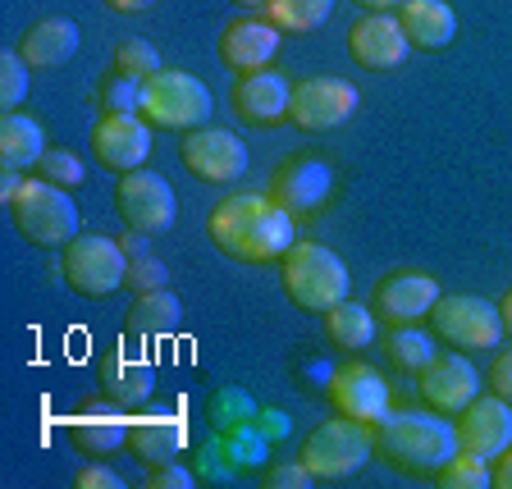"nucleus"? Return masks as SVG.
<instances>
[{"label":"nucleus","instance_id":"nucleus-41","mask_svg":"<svg viewBox=\"0 0 512 489\" xmlns=\"http://www.w3.org/2000/svg\"><path fill=\"white\" fill-rule=\"evenodd\" d=\"M119 247L128 252V261H133V256H147V252H151V234H138V229H124Z\"/></svg>","mask_w":512,"mask_h":489},{"label":"nucleus","instance_id":"nucleus-45","mask_svg":"<svg viewBox=\"0 0 512 489\" xmlns=\"http://www.w3.org/2000/svg\"><path fill=\"white\" fill-rule=\"evenodd\" d=\"M352 5H362V10H389V14H394V10H403L407 0H352Z\"/></svg>","mask_w":512,"mask_h":489},{"label":"nucleus","instance_id":"nucleus-33","mask_svg":"<svg viewBox=\"0 0 512 489\" xmlns=\"http://www.w3.org/2000/svg\"><path fill=\"white\" fill-rule=\"evenodd\" d=\"M32 64L19 51H0V110H19L28 101Z\"/></svg>","mask_w":512,"mask_h":489},{"label":"nucleus","instance_id":"nucleus-1","mask_svg":"<svg viewBox=\"0 0 512 489\" xmlns=\"http://www.w3.org/2000/svg\"><path fill=\"white\" fill-rule=\"evenodd\" d=\"M206 234L229 261L266 266L284 261V252L298 243V215H288L275 197L261 192H229L206 220Z\"/></svg>","mask_w":512,"mask_h":489},{"label":"nucleus","instance_id":"nucleus-11","mask_svg":"<svg viewBox=\"0 0 512 489\" xmlns=\"http://www.w3.org/2000/svg\"><path fill=\"white\" fill-rule=\"evenodd\" d=\"M179 160L192 179L220 183L224 188V183H238L247 174V142L238 133H229V128L202 124V128H192V133H183Z\"/></svg>","mask_w":512,"mask_h":489},{"label":"nucleus","instance_id":"nucleus-23","mask_svg":"<svg viewBox=\"0 0 512 489\" xmlns=\"http://www.w3.org/2000/svg\"><path fill=\"white\" fill-rule=\"evenodd\" d=\"M128 430H133V416H124V407L115 398L87 403L69 416V439L83 448L87 458H106L115 448H128Z\"/></svg>","mask_w":512,"mask_h":489},{"label":"nucleus","instance_id":"nucleus-9","mask_svg":"<svg viewBox=\"0 0 512 489\" xmlns=\"http://www.w3.org/2000/svg\"><path fill=\"white\" fill-rule=\"evenodd\" d=\"M115 206H119V220L138 234H170L174 220H179V197H174L170 179L156 170H133V174H119V188H115Z\"/></svg>","mask_w":512,"mask_h":489},{"label":"nucleus","instance_id":"nucleus-27","mask_svg":"<svg viewBox=\"0 0 512 489\" xmlns=\"http://www.w3.org/2000/svg\"><path fill=\"white\" fill-rule=\"evenodd\" d=\"M183 320V302L174 298L170 288H156V293H138V302L128 307V334L138 339H165V334L179 330Z\"/></svg>","mask_w":512,"mask_h":489},{"label":"nucleus","instance_id":"nucleus-47","mask_svg":"<svg viewBox=\"0 0 512 489\" xmlns=\"http://www.w3.org/2000/svg\"><path fill=\"white\" fill-rule=\"evenodd\" d=\"M234 5H243V10H266L270 0H234Z\"/></svg>","mask_w":512,"mask_h":489},{"label":"nucleus","instance_id":"nucleus-44","mask_svg":"<svg viewBox=\"0 0 512 489\" xmlns=\"http://www.w3.org/2000/svg\"><path fill=\"white\" fill-rule=\"evenodd\" d=\"M115 14H142V10H151V5H160V0H106Z\"/></svg>","mask_w":512,"mask_h":489},{"label":"nucleus","instance_id":"nucleus-34","mask_svg":"<svg viewBox=\"0 0 512 489\" xmlns=\"http://www.w3.org/2000/svg\"><path fill=\"white\" fill-rule=\"evenodd\" d=\"M101 110H106V115H138L142 83L138 78H124V74H110L106 83H101Z\"/></svg>","mask_w":512,"mask_h":489},{"label":"nucleus","instance_id":"nucleus-2","mask_svg":"<svg viewBox=\"0 0 512 489\" xmlns=\"http://www.w3.org/2000/svg\"><path fill=\"white\" fill-rule=\"evenodd\" d=\"M375 448L398 467L439 471L462 448L458 421L435 412V407H403V412H389L375 426Z\"/></svg>","mask_w":512,"mask_h":489},{"label":"nucleus","instance_id":"nucleus-8","mask_svg":"<svg viewBox=\"0 0 512 489\" xmlns=\"http://www.w3.org/2000/svg\"><path fill=\"white\" fill-rule=\"evenodd\" d=\"M430 330L435 339L453 343L458 352H490L503 343V316L494 302L476 298V293H444L430 311Z\"/></svg>","mask_w":512,"mask_h":489},{"label":"nucleus","instance_id":"nucleus-31","mask_svg":"<svg viewBox=\"0 0 512 489\" xmlns=\"http://www.w3.org/2000/svg\"><path fill=\"white\" fill-rule=\"evenodd\" d=\"M439 485L444 489H490L494 485V467L490 458H480V453H467V448H458L453 458L439 467Z\"/></svg>","mask_w":512,"mask_h":489},{"label":"nucleus","instance_id":"nucleus-46","mask_svg":"<svg viewBox=\"0 0 512 489\" xmlns=\"http://www.w3.org/2000/svg\"><path fill=\"white\" fill-rule=\"evenodd\" d=\"M499 316H503V330L512 334V288L503 293V302H499Z\"/></svg>","mask_w":512,"mask_h":489},{"label":"nucleus","instance_id":"nucleus-7","mask_svg":"<svg viewBox=\"0 0 512 489\" xmlns=\"http://www.w3.org/2000/svg\"><path fill=\"white\" fill-rule=\"evenodd\" d=\"M60 275L78 298H110L115 288L128 284V252L119 247V238L78 234L60 256Z\"/></svg>","mask_w":512,"mask_h":489},{"label":"nucleus","instance_id":"nucleus-4","mask_svg":"<svg viewBox=\"0 0 512 489\" xmlns=\"http://www.w3.org/2000/svg\"><path fill=\"white\" fill-rule=\"evenodd\" d=\"M10 220L28 243L69 247L78 238L83 215H78V202L69 188H60V183H51V179H23L19 197L10 202Z\"/></svg>","mask_w":512,"mask_h":489},{"label":"nucleus","instance_id":"nucleus-37","mask_svg":"<svg viewBox=\"0 0 512 489\" xmlns=\"http://www.w3.org/2000/svg\"><path fill=\"white\" fill-rule=\"evenodd\" d=\"M266 485H270V489H311V485H316V476H311L307 462L298 458V462H284V467L270 471Z\"/></svg>","mask_w":512,"mask_h":489},{"label":"nucleus","instance_id":"nucleus-40","mask_svg":"<svg viewBox=\"0 0 512 489\" xmlns=\"http://www.w3.org/2000/svg\"><path fill=\"white\" fill-rule=\"evenodd\" d=\"M78 489H124V476H115L110 467H83L74 476Z\"/></svg>","mask_w":512,"mask_h":489},{"label":"nucleus","instance_id":"nucleus-24","mask_svg":"<svg viewBox=\"0 0 512 489\" xmlns=\"http://www.w3.org/2000/svg\"><path fill=\"white\" fill-rule=\"evenodd\" d=\"M78 46H83V32L74 19H37L19 37V55L32 69H64L78 55Z\"/></svg>","mask_w":512,"mask_h":489},{"label":"nucleus","instance_id":"nucleus-25","mask_svg":"<svg viewBox=\"0 0 512 489\" xmlns=\"http://www.w3.org/2000/svg\"><path fill=\"white\" fill-rule=\"evenodd\" d=\"M398 19L407 28L412 51H448L453 37H458V14H453L448 0H407Z\"/></svg>","mask_w":512,"mask_h":489},{"label":"nucleus","instance_id":"nucleus-28","mask_svg":"<svg viewBox=\"0 0 512 489\" xmlns=\"http://www.w3.org/2000/svg\"><path fill=\"white\" fill-rule=\"evenodd\" d=\"M325 334H330V343L339 352H362L371 348L375 339V316L371 307H362V302H348L343 298L339 307L325 311Z\"/></svg>","mask_w":512,"mask_h":489},{"label":"nucleus","instance_id":"nucleus-30","mask_svg":"<svg viewBox=\"0 0 512 489\" xmlns=\"http://www.w3.org/2000/svg\"><path fill=\"white\" fill-rule=\"evenodd\" d=\"M334 5H339V0H270L266 19L275 23L279 32H298V37H307V32H316V28L330 23Z\"/></svg>","mask_w":512,"mask_h":489},{"label":"nucleus","instance_id":"nucleus-16","mask_svg":"<svg viewBox=\"0 0 512 489\" xmlns=\"http://www.w3.org/2000/svg\"><path fill=\"white\" fill-rule=\"evenodd\" d=\"M288 106H293V83L275 69H256V74H243L234 87V110L243 124L252 128H275L288 119Z\"/></svg>","mask_w":512,"mask_h":489},{"label":"nucleus","instance_id":"nucleus-38","mask_svg":"<svg viewBox=\"0 0 512 489\" xmlns=\"http://www.w3.org/2000/svg\"><path fill=\"white\" fill-rule=\"evenodd\" d=\"M197 476H192L183 462H165V467H151L147 476V489H192Z\"/></svg>","mask_w":512,"mask_h":489},{"label":"nucleus","instance_id":"nucleus-6","mask_svg":"<svg viewBox=\"0 0 512 489\" xmlns=\"http://www.w3.org/2000/svg\"><path fill=\"white\" fill-rule=\"evenodd\" d=\"M375 453V426L352 421V416H334L325 426L311 430V439L302 444V462L316 480H348L371 462Z\"/></svg>","mask_w":512,"mask_h":489},{"label":"nucleus","instance_id":"nucleus-29","mask_svg":"<svg viewBox=\"0 0 512 489\" xmlns=\"http://www.w3.org/2000/svg\"><path fill=\"white\" fill-rule=\"evenodd\" d=\"M384 352H389V362H394V366L421 375L439 357V339L430 330H416V320H412V325H394V330H389Z\"/></svg>","mask_w":512,"mask_h":489},{"label":"nucleus","instance_id":"nucleus-19","mask_svg":"<svg viewBox=\"0 0 512 489\" xmlns=\"http://www.w3.org/2000/svg\"><path fill=\"white\" fill-rule=\"evenodd\" d=\"M476 394H480V375L462 352H444L421 371V398L444 416H458Z\"/></svg>","mask_w":512,"mask_h":489},{"label":"nucleus","instance_id":"nucleus-36","mask_svg":"<svg viewBox=\"0 0 512 489\" xmlns=\"http://www.w3.org/2000/svg\"><path fill=\"white\" fill-rule=\"evenodd\" d=\"M128 288L133 293H156V288H170V270H165V261L160 256H133L128 261Z\"/></svg>","mask_w":512,"mask_h":489},{"label":"nucleus","instance_id":"nucleus-12","mask_svg":"<svg viewBox=\"0 0 512 489\" xmlns=\"http://www.w3.org/2000/svg\"><path fill=\"white\" fill-rule=\"evenodd\" d=\"M412 42H407V28L398 14L389 10H366L362 19L348 28V55L362 69H375V74H389L407 60Z\"/></svg>","mask_w":512,"mask_h":489},{"label":"nucleus","instance_id":"nucleus-35","mask_svg":"<svg viewBox=\"0 0 512 489\" xmlns=\"http://www.w3.org/2000/svg\"><path fill=\"white\" fill-rule=\"evenodd\" d=\"M42 179H51V183H60V188H83L87 183V165H83V156H74V151H64V147H51L42 156Z\"/></svg>","mask_w":512,"mask_h":489},{"label":"nucleus","instance_id":"nucleus-5","mask_svg":"<svg viewBox=\"0 0 512 489\" xmlns=\"http://www.w3.org/2000/svg\"><path fill=\"white\" fill-rule=\"evenodd\" d=\"M215 110L211 87L202 83L188 69H160L142 83V110L138 115L147 119L151 128H165V133H192L202 128Z\"/></svg>","mask_w":512,"mask_h":489},{"label":"nucleus","instance_id":"nucleus-32","mask_svg":"<svg viewBox=\"0 0 512 489\" xmlns=\"http://www.w3.org/2000/svg\"><path fill=\"white\" fill-rule=\"evenodd\" d=\"M160 69H165V64H160V51L151 42H142V37H128V42L115 46V74L147 83V78L160 74Z\"/></svg>","mask_w":512,"mask_h":489},{"label":"nucleus","instance_id":"nucleus-43","mask_svg":"<svg viewBox=\"0 0 512 489\" xmlns=\"http://www.w3.org/2000/svg\"><path fill=\"white\" fill-rule=\"evenodd\" d=\"M19 188H23L19 170H5V174H0V202H5V206H10L14 197H19Z\"/></svg>","mask_w":512,"mask_h":489},{"label":"nucleus","instance_id":"nucleus-18","mask_svg":"<svg viewBox=\"0 0 512 489\" xmlns=\"http://www.w3.org/2000/svg\"><path fill=\"white\" fill-rule=\"evenodd\" d=\"M330 192H334L330 165L316 160V156H298L275 174V192H270V197H275L288 215H311V211H320V206L330 202Z\"/></svg>","mask_w":512,"mask_h":489},{"label":"nucleus","instance_id":"nucleus-17","mask_svg":"<svg viewBox=\"0 0 512 489\" xmlns=\"http://www.w3.org/2000/svg\"><path fill=\"white\" fill-rule=\"evenodd\" d=\"M439 298H444V288L430 275H421V270H394V275L375 288V311L389 325H412V320H426Z\"/></svg>","mask_w":512,"mask_h":489},{"label":"nucleus","instance_id":"nucleus-20","mask_svg":"<svg viewBox=\"0 0 512 489\" xmlns=\"http://www.w3.org/2000/svg\"><path fill=\"white\" fill-rule=\"evenodd\" d=\"M96 380H101V394L115 398L119 407H142L156 394V366H151V357L128 352V348H110L96 362Z\"/></svg>","mask_w":512,"mask_h":489},{"label":"nucleus","instance_id":"nucleus-26","mask_svg":"<svg viewBox=\"0 0 512 489\" xmlns=\"http://www.w3.org/2000/svg\"><path fill=\"white\" fill-rule=\"evenodd\" d=\"M46 133L42 124L32 115H19V110H10V115L0 119V165L5 170H28V165H42L46 156Z\"/></svg>","mask_w":512,"mask_h":489},{"label":"nucleus","instance_id":"nucleus-14","mask_svg":"<svg viewBox=\"0 0 512 489\" xmlns=\"http://www.w3.org/2000/svg\"><path fill=\"white\" fill-rule=\"evenodd\" d=\"M330 398L343 416L352 421H366V426H380L384 416L394 412V398H389V380H384L375 366H339L330 375Z\"/></svg>","mask_w":512,"mask_h":489},{"label":"nucleus","instance_id":"nucleus-21","mask_svg":"<svg viewBox=\"0 0 512 489\" xmlns=\"http://www.w3.org/2000/svg\"><path fill=\"white\" fill-rule=\"evenodd\" d=\"M284 32L270 19H234L220 32V60L234 69V74H256V69H270V60L279 55Z\"/></svg>","mask_w":512,"mask_h":489},{"label":"nucleus","instance_id":"nucleus-15","mask_svg":"<svg viewBox=\"0 0 512 489\" xmlns=\"http://www.w3.org/2000/svg\"><path fill=\"white\" fill-rule=\"evenodd\" d=\"M458 444L467 453H480V458H499L503 448L512 444V403L508 398H471L458 412Z\"/></svg>","mask_w":512,"mask_h":489},{"label":"nucleus","instance_id":"nucleus-22","mask_svg":"<svg viewBox=\"0 0 512 489\" xmlns=\"http://www.w3.org/2000/svg\"><path fill=\"white\" fill-rule=\"evenodd\" d=\"M183 448H188V421H183V412L133 416V430H128V453H133L142 467H165V462H179Z\"/></svg>","mask_w":512,"mask_h":489},{"label":"nucleus","instance_id":"nucleus-39","mask_svg":"<svg viewBox=\"0 0 512 489\" xmlns=\"http://www.w3.org/2000/svg\"><path fill=\"white\" fill-rule=\"evenodd\" d=\"M490 389L499 398H508L512 403V348H503L499 357H494V366H490Z\"/></svg>","mask_w":512,"mask_h":489},{"label":"nucleus","instance_id":"nucleus-13","mask_svg":"<svg viewBox=\"0 0 512 489\" xmlns=\"http://www.w3.org/2000/svg\"><path fill=\"white\" fill-rule=\"evenodd\" d=\"M92 156L110 174H133L151 160V124L142 115H106L92 128Z\"/></svg>","mask_w":512,"mask_h":489},{"label":"nucleus","instance_id":"nucleus-3","mask_svg":"<svg viewBox=\"0 0 512 489\" xmlns=\"http://www.w3.org/2000/svg\"><path fill=\"white\" fill-rule=\"evenodd\" d=\"M279 275H284L288 302L302 311H316V316H325L352 293V275L343 266V256L325 243H302L298 238L279 261Z\"/></svg>","mask_w":512,"mask_h":489},{"label":"nucleus","instance_id":"nucleus-10","mask_svg":"<svg viewBox=\"0 0 512 489\" xmlns=\"http://www.w3.org/2000/svg\"><path fill=\"white\" fill-rule=\"evenodd\" d=\"M362 106V96L348 78L316 74L293 83V106H288V124H298L302 133H334L343 128Z\"/></svg>","mask_w":512,"mask_h":489},{"label":"nucleus","instance_id":"nucleus-42","mask_svg":"<svg viewBox=\"0 0 512 489\" xmlns=\"http://www.w3.org/2000/svg\"><path fill=\"white\" fill-rule=\"evenodd\" d=\"M494 485H499V489H512V444L503 448L499 458H494Z\"/></svg>","mask_w":512,"mask_h":489}]
</instances>
